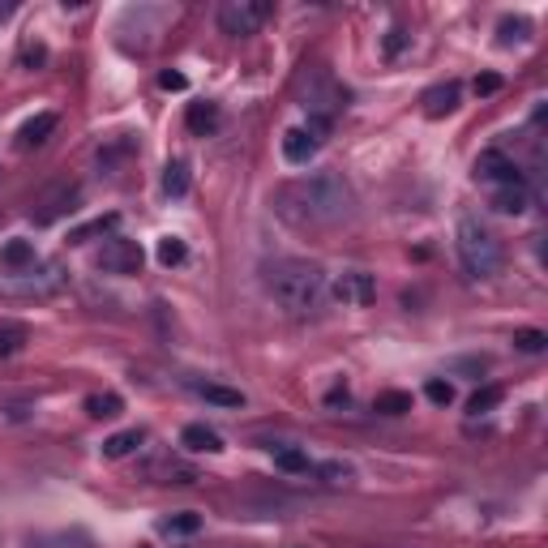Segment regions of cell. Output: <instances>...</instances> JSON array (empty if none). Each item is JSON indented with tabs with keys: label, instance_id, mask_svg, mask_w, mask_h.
Returning <instances> with one entry per match:
<instances>
[{
	"label": "cell",
	"instance_id": "obj_18",
	"mask_svg": "<svg viewBox=\"0 0 548 548\" xmlns=\"http://www.w3.org/2000/svg\"><path fill=\"white\" fill-rule=\"evenodd\" d=\"M270 454H274V468L288 471V476H308V468H313V458L300 446H270Z\"/></svg>",
	"mask_w": 548,
	"mask_h": 548
},
{
	"label": "cell",
	"instance_id": "obj_12",
	"mask_svg": "<svg viewBox=\"0 0 548 548\" xmlns=\"http://www.w3.org/2000/svg\"><path fill=\"white\" fill-rule=\"evenodd\" d=\"M458 99H463V86H458V81H437V86L424 90L420 103H424V116H429V120H441V116H450L454 108H458Z\"/></svg>",
	"mask_w": 548,
	"mask_h": 548
},
{
	"label": "cell",
	"instance_id": "obj_31",
	"mask_svg": "<svg viewBox=\"0 0 548 548\" xmlns=\"http://www.w3.org/2000/svg\"><path fill=\"white\" fill-rule=\"evenodd\" d=\"M411 43V34L403 31V26H390V34H386V43H382V52H386V61H399V52Z\"/></svg>",
	"mask_w": 548,
	"mask_h": 548
},
{
	"label": "cell",
	"instance_id": "obj_16",
	"mask_svg": "<svg viewBox=\"0 0 548 548\" xmlns=\"http://www.w3.org/2000/svg\"><path fill=\"white\" fill-rule=\"evenodd\" d=\"M527 206H532V194H527L523 180H518V184H501V189H493V210H501V214H523Z\"/></svg>",
	"mask_w": 548,
	"mask_h": 548
},
{
	"label": "cell",
	"instance_id": "obj_7",
	"mask_svg": "<svg viewBox=\"0 0 548 548\" xmlns=\"http://www.w3.org/2000/svg\"><path fill=\"white\" fill-rule=\"evenodd\" d=\"M326 125H317V120H308V125H291L288 133H283V159L288 163H308L317 150H322V142H326Z\"/></svg>",
	"mask_w": 548,
	"mask_h": 548
},
{
	"label": "cell",
	"instance_id": "obj_37",
	"mask_svg": "<svg viewBox=\"0 0 548 548\" xmlns=\"http://www.w3.org/2000/svg\"><path fill=\"white\" fill-rule=\"evenodd\" d=\"M326 403H330V407H339V403H347V390H330V394H326Z\"/></svg>",
	"mask_w": 548,
	"mask_h": 548
},
{
	"label": "cell",
	"instance_id": "obj_14",
	"mask_svg": "<svg viewBox=\"0 0 548 548\" xmlns=\"http://www.w3.org/2000/svg\"><path fill=\"white\" fill-rule=\"evenodd\" d=\"M180 446L194 454H219L223 450V437L214 433V429H206V424H184L180 429Z\"/></svg>",
	"mask_w": 548,
	"mask_h": 548
},
{
	"label": "cell",
	"instance_id": "obj_17",
	"mask_svg": "<svg viewBox=\"0 0 548 548\" xmlns=\"http://www.w3.org/2000/svg\"><path fill=\"white\" fill-rule=\"evenodd\" d=\"M197 532H202V515H194V510L159 518V535H167V540H184V535H197Z\"/></svg>",
	"mask_w": 548,
	"mask_h": 548
},
{
	"label": "cell",
	"instance_id": "obj_8",
	"mask_svg": "<svg viewBox=\"0 0 548 548\" xmlns=\"http://www.w3.org/2000/svg\"><path fill=\"white\" fill-rule=\"evenodd\" d=\"M78 202H81V189H78V184H56L48 197H39V206L31 210V219H34L39 227H48V223H56V219L73 214V210H78Z\"/></svg>",
	"mask_w": 548,
	"mask_h": 548
},
{
	"label": "cell",
	"instance_id": "obj_35",
	"mask_svg": "<svg viewBox=\"0 0 548 548\" xmlns=\"http://www.w3.org/2000/svg\"><path fill=\"white\" fill-rule=\"evenodd\" d=\"M497 90H501V78H497V73H480V78H476V95H480V99L497 95Z\"/></svg>",
	"mask_w": 548,
	"mask_h": 548
},
{
	"label": "cell",
	"instance_id": "obj_21",
	"mask_svg": "<svg viewBox=\"0 0 548 548\" xmlns=\"http://www.w3.org/2000/svg\"><path fill=\"white\" fill-rule=\"evenodd\" d=\"M163 194L167 197H184L189 194V163L184 159H172L163 167Z\"/></svg>",
	"mask_w": 548,
	"mask_h": 548
},
{
	"label": "cell",
	"instance_id": "obj_34",
	"mask_svg": "<svg viewBox=\"0 0 548 548\" xmlns=\"http://www.w3.org/2000/svg\"><path fill=\"white\" fill-rule=\"evenodd\" d=\"M108 227H116V214H108V219H95L90 227H78V231H73V244L90 241V236H99V231H108Z\"/></svg>",
	"mask_w": 548,
	"mask_h": 548
},
{
	"label": "cell",
	"instance_id": "obj_36",
	"mask_svg": "<svg viewBox=\"0 0 548 548\" xmlns=\"http://www.w3.org/2000/svg\"><path fill=\"white\" fill-rule=\"evenodd\" d=\"M159 86H163V90H189V78L167 69V73H159Z\"/></svg>",
	"mask_w": 548,
	"mask_h": 548
},
{
	"label": "cell",
	"instance_id": "obj_22",
	"mask_svg": "<svg viewBox=\"0 0 548 548\" xmlns=\"http://www.w3.org/2000/svg\"><path fill=\"white\" fill-rule=\"evenodd\" d=\"M0 266H9V270H26L34 266V244L31 241H9L0 249Z\"/></svg>",
	"mask_w": 548,
	"mask_h": 548
},
{
	"label": "cell",
	"instance_id": "obj_4",
	"mask_svg": "<svg viewBox=\"0 0 548 548\" xmlns=\"http://www.w3.org/2000/svg\"><path fill=\"white\" fill-rule=\"evenodd\" d=\"M296 95H300V108L308 112V120H317V125H335V116L343 112V103H347V95H343V86L330 73H322V69H308V73H300V81H296Z\"/></svg>",
	"mask_w": 548,
	"mask_h": 548
},
{
	"label": "cell",
	"instance_id": "obj_5",
	"mask_svg": "<svg viewBox=\"0 0 548 548\" xmlns=\"http://www.w3.org/2000/svg\"><path fill=\"white\" fill-rule=\"evenodd\" d=\"M266 17H270L266 0H227V5H219V31L244 39V34H258Z\"/></svg>",
	"mask_w": 548,
	"mask_h": 548
},
{
	"label": "cell",
	"instance_id": "obj_19",
	"mask_svg": "<svg viewBox=\"0 0 548 548\" xmlns=\"http://www.w3.org/2000/svg\"><path fill=\"white\" fill-rule=\"evenodd\" d=\"M194 390L214 407H244V394L231 386H219V382H194Z\"/></svg>",
	"mask_w": 548,
	"mask_h": 548
},
{
	"label": "cell",
	"instance_id": "obj_27",
	"mask_svg": "<svg viewBox=\"0 0 548 548\" xmlns=\"http://www.w3.org/2000/svg\"><path fill=\"white\" fill-rule=\"evenodd\" d=\"M501 399H505V390H501V386H484V390H476V394L468 399V411H471V416H484V411H493Z\"/></svg>",
	"mask_w": 548,
	"mask_h": 548
},
{
	"label": "cell",
	"instance_id": "obj_29",
	"mask_svg": "<svg viewBox=\"0 0 548 548\" xmlns=\"http://www.w3.org/2000/svg\"><path fill=\"white\" fill-rule=\"evenodd\" d=\"M184 258H189L184 241H180V236H163V241H159V261H163V266H180Z\"/></svg>",
	"mask_w": 548,
	"mask_h": 548
},
{
	"label": "cell",
	"instance_id": "obj_3",
	"mask_svg": "<svg viewBox=\"0 0 548 548\" xmlns=\"http://www.w3.org/2000/svg\"><path fill=\"white\" fill-rule=\"evenodd\" d=\"M454 249H458V261L471 279H493L501 270V244L480 219H458Z\"/></svg>",
	"mask_w": 548,
	"mask_h": 548
},
{
	"label": "cell",
	"instance_id": "obj_15",
	"mask_svg": "<svg viewBox=\"0 0 548 548\" xmlns=\"http://www.w3.org/2000/svg\"><path fill=\"white\" fill-rule=\"evenodd\" d=\"M184 125H189V133H197V137H210V133H219V125H223V112H219L214 103H189Z\"/></svg>",
	"mask_w": 548,
	"mask_h": 548
},
{
	"label": "cell",
	"instance_id": "obj_24",
	"mask_svg": "<svg viewBox=\"0 0 548 548\" xmlns=\"http://www.w3.org/2000/svg\"><path fill=\"white\" fill-rule=\"evenodd\" d=\"M86 411H90L95 420H112V416L125 411V399L112 394V390H103V394H90V399H86Z\"/></svg>",
	"mask_w": 548,
	"mask_h": 548
},
{
	"label": "cell",
	"instance_id": "obj_10",
	"mask_svg": "<svg viewBox=\"0 0 548 548\" xmlns=\"http://www.w3.org/2000/svg\"><path fill=\"white\" fill-rule=\"evenodd\" d=\"M476 176H480L484 184L501 189V184H518V180H523V172H518V163L510 159L505 150H484L480 159H476Z\"/></svg>",
	"mask_w": 548,
	"mask_h": 548
},
{
	"label": "cell",
	"instance_id": "obj_23",
	"mask_svg": "<svg viewBox=\"0 0 548 548\" xmlns=\"http://www.w3.org/2000/svg\"><path fill=\"white\" fill-rule=\"evenodd\" d=\"M527 39H532V22H527V17H505L497 26L501 48H515V43H527Z\"/></svg>",
	"mask_w": 548,
	"mask_h": 548
},
{
	"label": "cell",
	"instance_id": "obj_13",
	"mask_svg": "<svg viewBox=\"0 0 548 548\" xmlns=\"http://www.w3.org/2000/svg\"><path fill=\"white\" fill-rule=\"evenodd\" d=\"M56 133V112H39L31 116L22 129H17V150H34V146H43Z\"/></svg>",
	"mask_w": 548,
	"mask_h": 548
},
{
	"label": "cell",
	"instance_id": "obj_2",
	"mask_svg": "<svg viewBox=\"0 0 548 548\" xmlns=\"http://www.w3.org/2000/svg\"><path fill=\"white\" fill-rule=\"evenodd\" d=\"M266 291H270L288 313H313L326 296V274H322V266H313V261L283 258L266 270Z\"/></svg>",
	"mask_w": 548,
	"mask_h": 548
},
{
	"label": "cell",
	"instance_id": "obj_26",
	"mask_svg": "<svg viewBox=\"0 0 548 548\" xmlns=\"http://www.w3.org/2000/svg\"><path fill=\"white\" fill-rule=\"evenodd\" d=\"M26 347V326L22 322H0V355H17Z\"/></svg>",
	"mask_w": 548,
	"mask_h": 548
},
{
	"label": "cell",
	"instance_id": "obj_20",
	"mask_svg": "<svg viewBox=\"0 0 548 548\" xmlns=\"http://www.w3.org/2000/svg\"><path fill=\"white\" fill-rule=\"evenodd\" d=\"M142 441H146L142 429H125V433H116L103 441V458H125V454H133Z\"/></svg>",
	"mask_w": 548,
	"mask_h": 548
},
{
	"label": "cell",
	"instance_id": "obj_9",
	"mask_svg": "<svg viewBox=\"0 0 548 548\" xmlns=\"http://www.w3.org/2000/svg\"><path fill=\"white\" fill-rule=\"evenodd\" d=\"M142 480L150 484H194L197 471L184 463V458H176V454H155V458H146L142 463Z\"/></svg>",
	"mask_w": 548,
	"mask_h": 548
},
{
	"label": "cell",
	"instance_id": "obj_32",
	"mask_svg": "<svg viewBox=\"0 0 548 548\" xmlns=\"http://www.w3.org/2000/svg\"><path fill=\"white\" fill-rule=\"evenodd\" d=\"M424 394H429V403H437V407L454 403V386H450V382H441V377H433V382L424 386Z\"/></svg>",
	"mask_w": 548,
	"mask_h": 548
},
{
	"label": "cell",
	"instance_id": "obj_30",
	"mask_svg": "<svg viewBox=\"0 0 548 548\" xmlns=\"http://www.w3.org/2000/svg\"><path fill=\"white\" fill-rule=\"evenodd\" d=\"M515 347L527 355H540L548 347V335L544 330H515Z\"/></svg>",
	"mask_w": 548,
	"mask_h": 548
},
{
	"label": "cell",
	"instance_id": "obj_33",
	"mask_svg": "<svg viewBox=\"0 0 548 548\" xmlns=\"http://www.w3.org/2000/svg\"><path fill=\"white\" fill-rule=\"evenodd\" d=\"M48 61V48L43 43H22V52H17V65L22 69H39Z\"/></svg>",
	"mask_w": 548,
	"mask_h": 548
},
{
	"label": "cell",
	"instance_id": "obj_25",
	"mask_svg": "<svg viewBox=\"0 0 548 548\" xmlns=\"http://www.w3.org/2000/svg\"><path fill=\"white\" fill-rule=\"evenodd\" d=\"M373 411L377 416H403V411H411V394H403V390H382L373 399Z\"/></svg>",
	"mask_w": 548,
	"mask_h": 548
},
{
	"label": "cell",
	"instance_id": "obj_11",
	"mask_svg": "<svg viewBox=\"0 0 548 548\" xmlns=\"http://www.w3.org/2000/svg\"><path fill=\"white\" fill-rule=\"evenodd\" d=\"M373 296H377L373 274L347 270V274H339V279H335V300H343V305H373Z\"/></svg>",
	"mask_w": 548,
	"mask_h": 548
},
{
	"label": "cell",
	"instance_id": "obj_1",
	"mask_svg": "<svg viewBox=\"0 0 548 548\" xmlns=\"http://www.w3.org/2000/svg\"><path fill=\"white\" fill-rule=\"evenodd\" d=\"M279 214L296 227H335L352 214V189L339 172H313L279 194Z\"/></svg>",
	"mask_w": 548,
	"mask_h": 548
},
{
	"label": "cell",
	"instance_id": "obj_6",
	"mask_svg": "<svg viewBox=\"0 0 548 548\" xmlns=\"http://www.w3.org/2000/svg\"><path fill=\"white\" fill-rule=\"evenodd\" d=\"M142 244L137 241H125V236H112V241L99 249V258H95V266L103 274H137L142 270Z\"/></svg>",
	"mask_w": 548,
	"mask_h": 548
},
{
	"label": "cell",
	"instance_id": "obj_28",
	"mask_svg": "<svg viewBox=\"0 0 548 548\" xmlns=\"http://www.w3.org/2000/svg\"><path fill=\"white\" fill-rule=\"evenodd\" d=\"M308 476H317V480H326V484H347L352 480V468H347V463H313Z\"/></svg>",
	"mask_w": 548,
	"mask_h": 548
}]
</instances>
